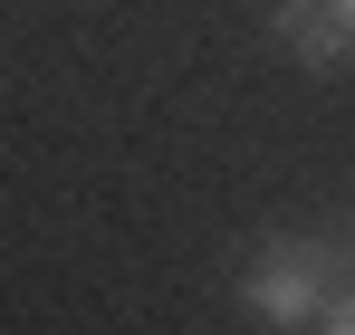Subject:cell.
<instances>
[{
    "mask_svg": "<svg viewBox=\"0 0 355 335\" xmlns=\"http://www.w3.org/2000/svg\"><path fill=\"white\" fill-rule=\"evenodd\" d=\"M336 287H346V249L317 239V230H259L250 259H240V307L279 335H317Z\"/></svg>",
    "mask_w": 355,
    "mask_h": 335,
    "instance_id": "1",
    "label": "cell"
},
{
    "mask_svg": "<svg viewBox=\"0 0 355 335\" xmlns=\"http://www.w3.org/2000/svg\"><path fill=\"white\" fill-rule=\"evenodd\" d=\"M336 249H346V278H355V221H346V230H336Z\"/></svg>",
    "mask_w": 355,
    "mask_h": 335,
    "instance_id": "4",
    "label": "cell"
},
{
    "mask_svg": "<svg viewBox=\"0 0 355 335\" xmlns=\"http://www.w3.org/2000/svg\"><path fill=\"white\" fill-rule=\"evenodd\" d=\"M259 29H269V48L307 67V77H346L355 67V19L336 0H259Z\"/></svg>",
    "mask_w": 355,
    "mask_h": 335,
    "instance_id": "2",
    "label": "cell"
},
{
    "mask_svg": "<svg viewBox=\"0 0 355 335\" xmlns=\"http://www.w3.org/2000/svg\"><path fill=\"white\" fill-rule=\"evenodd\" d=\"M336 10H346V19H355V0H336Z\"/></svg>",
    "mask_w": 355,
    "mask_h": 335,
    "instance_id": "5",
    "label": "cell"
},
{
    "mask_svg": "<svg viewBox=\"0 0 355 335\" xmlns=\"http://www.w3.org/2000/svg\"><path fill=\"white\" fill-rule=\"evenodd\" d=\"M317 335H355V278L336 287V307H327V316H317Z\"/></svg>",
    "mask_w": 355,
    "mask_h": 335,
    "instance_id": "3",
    "label": "cell"
}]
</instances>
